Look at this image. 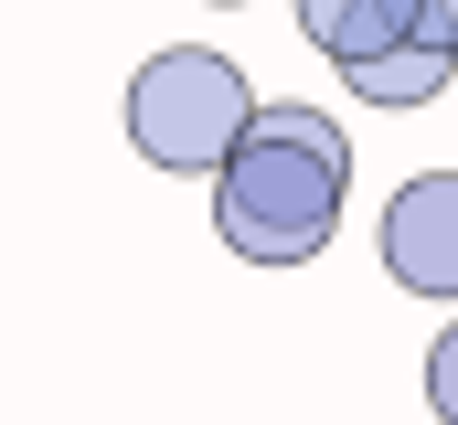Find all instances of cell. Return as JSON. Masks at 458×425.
I'll return each mask as SVG.
<instances>
[{
	"mask_svg": "<svg viewBox=\"0 0 458 425\" xmlns=\"http://www.w3.org/2000/svg\"><path fill=\"white\" fill-rule=\"evenodd\" d=\"M427 404H437V425H458V319L427 340Z\"/></svg>",
	"mask_w": 458,
	"mask_h": 425,
	"instance_id": "cell-6",
	"label": "cell"
},
{
	"mask_svg": "<svg viewBox=\"0 0 458 425\" xmlns=\"http://www.w3.org/2000/svg\"><path fill=\"white\" fill-rule=\"evenodd\" d=\"M342 203H352V138L320 106L267 96L256 128H245V149L214 181V234L245 266H310V255H331Z\"/></svg>",
	"mask_w": 458,
	"mask_h": 425,
	"instance_id": "cell-1",
	"label": "cell"
},
{
	"mask_svg": "<svg viewBox=\"0 0 458 425\" xmlns=\"http://www.w3.org/2000/svg\"><path fill=\"white\" fill-rule=\"evenodd\" d=\"M256 86L245 64L214 54V43H160L139 75H128V149L149 171H192V181H225V160L256 128Z\"/></svg>",
	"mask_w": 458,
	"mask_h": 425,
	"instance_id": "cell-2",
	"label": "cell"
},
{
	"mask_svg": "<svg viewBox=\"0 0 458 425\" xmlns=\"http://www.w3.org/2000/svg\"><path fill=\"white\" fill-rule=\"evenodd\" d=\"M448 75H458V54H427V43H405V54H384V64H362V75H342L362 106H427V96H448Z\"/></svg>",
	"mask_w": 458,
	"mask_h": 425,
	"instance_id": "cell-5",
	"label": "cell"
},
{
	"mask_svg": "<svg viewBox=\"0 0 458 425\" xmlns=\"http://www.w3.org/2000/svg\"><path fill=\"white\" fill-rule=\"evenodd\" d=\"M299 32H310V54H331L342 75H362V64H384L405 43H427V0H299Z\"/></svg>",
	"mask_w": 458,
	"mask_h": 425,
	"instance_id": "cell-4",
	"label": "cell"
},
{
	"mask_svg": "<svg viewBox=\"0 0 458 425\" xmlns=\"http://www.w3.org/2000/svg\"><path fill=\"white\" fill-rule=\"evenodd\" d=\"M214 11H245V0H214Z\"/></svg>",
	"mask_w": 458,
	"mask_h": 425,
	"instance_id": "cell-8",
	"label": "cell"
},
{
	"mask_svg": "<svg viewBox=\"0 0 458 425\" xmlns=\"http://www.w3.org/2000/svg\"><path fill=\"white\" fill-rule=\"evenodd\" d=\"M427 43H437V54H458V0H427Z\"/></svg>",
	"mask_w": 458,
	"mask_h": 425,
	"instance_id": "cell-7",
	"label": "cell"
},
{
	"mask_svg": "<svg viewBox=\"0 0 458 425\" xmlns=\"http://www.w3.org/2000/svg\"><path fill=\"white\" fill-rule=\"evenodd\" d=\"M384 277L416 298H458V171H416L384 203Z\"/></svg>",
	"mask_w": 458,
	"mask_h": 425,
	"instance_id": "cell-3",
	"label": "cell"
}]
</instances>
